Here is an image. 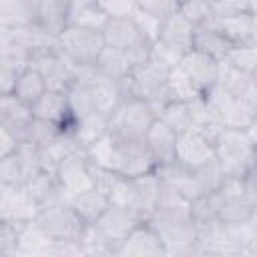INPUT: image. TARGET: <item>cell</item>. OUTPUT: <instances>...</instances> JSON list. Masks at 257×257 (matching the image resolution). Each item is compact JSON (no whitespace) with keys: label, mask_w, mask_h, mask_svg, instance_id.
I'll list each match as a JSON object with an SVG mask.
<instances>
[{"label":"cell","mask_w":257,"mask_h":257,"mask_svg":"<svg viewBox=\"0 0 257 257\" xmlns=\"http://www.w3.org/2000/svg\"><path fill=\"white\" fill-rule=\"evenodd\" d=\"M147 221L159 233L167 255H197V223L191 211L155 209Z\"/></svg>","instance_id":"6da1fadb"},{"label":"cell","mask_w":257,"mask_h":257,"mask_svg":"<svg viewBox=\"0 0 257 257\" xmlns=\"http://www.w3.org/2000/svg\"><path fill=\"white\" fill-rule=\"evenodd\" d=\"M215 157L227 177H241L255 163V143L245 128L225 126L213 141Z\"/></svg>","instance_id":"7a4b0ae2"},{"label":"cell","mask_w":257,"mask_h":257,"mask_svg":"<svg viewBox=\"0 0 257 257\" xmlns=\"http://www.w3.org/2000/svg\"><path fill=\"white\" fill-rule=\"evenodd\" d=\"M157 116L155 106L147 98H133L114 110L108 118V131L122 141H145V135Z\"/></svg>","instance_id":"3957f363"},{"label":"cell","mask_w":257,"mask_h":257,"mask_svg":"<svg viewBox=\"0 0 257 257\" xmlns=\"http://www.w3.org/2000/svg\"><path fill=\"white\" fill-rule=\"evenodd\" d=\"M58 46L76 66H94L106 42L100 30L66 24L58 32Z\"/></svg>","instance_id":"277c9868"},{"label":"cell","mask_w":257,"mask_h":257,"mask_svg":"<svg viewBox=\"0 0 257 257\" xmlns=\"http://www.w3.org/2000/svg\"><path fill=\"white\" fill-rule=\"evenodd\" d=\"M203 96L211 104V108L219 114V118L223 120L225 126L247 131L257 116V100H251L245 96H235L219 82L215 86H211Z\"/></svg>","instance_id":"5b68a950"},{"label":"cell","mask_w":257,"mask_h":257,"mask_svg":"<svg viewBox=\"0 0 257 257\" xmlns=\"http://www.w3.org/2000/svg\"><path fill=\"white\" fill-rule=\"evenodd\" d=\"M36 223L44 229V233L54 241H74L78 243L86 223L76 215L72 205L62 199L40 207Z\"/></svg>","instance_id":"8992f818"},{"label":"cell","mask_w":257,"mask_h":257,"mask_svg":"<svg viewBox=\"0 0 257 257\" xmlns=\"http://www.w3.org/2000/svg\"><path fill=\"white\" fill-rule=\"evenodd\" d=\"M30 66H34L46 80V86L50 90H64L72 86L76 72L80 66H76L62 50L52 48V50H42V52H32L30 56Z\"/></svg>","instance_id":"52a82bcc"},{"label":"cell","mask_w":257,"mask_h":257,"mask_svg":"<svg viewBox=\"0 0 257 257\" xmlns=\"http://www.w3.org/2000/svg\"><path fill=\"white\" fill-rule=\"evenodd\" d=\"M38 213H40V205L28 193L26 187L0 185V221L28 223V221H36Z\"/></svg>","instance_id":"ba28073f"},{"label":"cell","mask_w":257,"mask_h":257,"mask_svg":"<svg viewBox=\"0 0 257 257\" xmlns=\"http://www.w3.org/2000/svg\"><path fill=\"white\" fill-rule=\"evenodd\" d=\"M56 177H58V181H60V185H62V189H64L68 199L94 187L90 161H88V157H86V153L82 149L72 153L70 157H66L58 165Z\"/></svg>","instance_id":"9c48e42d"},{"label":"cell","mask_w":257,"mask_h":257,"mask_svg":"<svg viewBox=\"0 0 257 257\" xmlns=\"http://www.w3.org/2000/svg\"><path fill=\"white\" fill-rule=\"evenodd\" d=\"M211 159H215V147L199 131L189 128L177 137L175 161L181 163L185 169L195 171V169L203 167L205 163H209Z\"/></svg>","instance_id":"30bf717a"},{"label":"cell","mask_w":257,"mask_h":257,"mask_svg":"<svg viewBox=\"0 0 257 257\" xmlns=\"http://www.w3.org/2000/svg\"><path fill=\"white\" fill-rule=\"evenodd\" d=\"M181 70L193 80V84L201 90V94H205L211 86L217 84L219 80V70H221V60L201 52V50H187L183 60H181Z\"/></svg>","instance_id":"8fae6325"},{"label":"cell","mask_w":257,"mask_h":257,"mask_svg":"<svg viewBox=\"0 0 257 257\" xmlns=\"http://www.w3.org/2000/svg\"><path fill=\"white\" fill-rule=\"evenodd\" d=\"M167 255L165 245L149 221H141L122 241L118 257H159Z\"/></svg>","instance_id":"7c38bea8"},{"label":"cell","mask_w":257,"mask_h":257,"mask_svg":"<svg viewBox=\"0 0 257 257\" xmlns=\"http://www.w3.org/2000/svg\"><path fill=\"white\" fill-rule=\"evenodd\" d=\"M32 112L36 118L48 120L58 124L62 131H72L76 120L70 112V104H68V92L64 90H46L34 104H32Z\"/></svg>","instance_id":"4fadbf2b"},{"label":"cell","mask_w":257,"mask_h":257,"mask_svg":"<svg viewBox=\"0 0 257 257\" xmlns=\"http://www.w3.org/2000/svg\"><path fill=\"white\" fill-rule=\"evenodd\" d=\"M137 223H141V219L137 217V213H133L131 209H124V207H118V205H112L110 203V207L102 213V217L96 223H92V225H96L118 247V253H120L122 241L135 229Z\"/></svg>","instance_id":"5bb4252c"},{"label":"cell","mask_w":257,"mask_h":257,"mask_svg":"<svg viewBox=\"0 0 257 257\" xmlns=\"http://www.w3.org/2000/svg\"><path fill=\"white\" fill-rule=\"evenodd\" d=\"M84 153H86L90 165L120 173L122 161H124V141L108 131L104 137H100L88 149H84Z\"/></svg>","instance_id":"9a60e30c"},{"label":"cell","mask_w":257,"mask_h":257,"mask_svg":"<svg viewBox=\"0 0 257 257\" xmlns=\"http://www.w3.org/2000/svg\"><path fill=\"white\" fill-rule=\"evenodd\" d=\"M32 120H34V112L30 104L22 102L14 94L0 96V126H6L20 141H26V133Z\"/></svg>","instance_id":"2e32d148"},{"label":"cell","mask_w":257,"mask_h":257,"mask_svg":"<svg viewBox=\"0 0 257 257\" xmlns=\"http://www.w3.org/2000/svg\"><path fill=\"white\" fill-rule=\"evenodd\" d=\"M54 239H50L36 221L20 223L18 227V257H50Z\"/></svg>","instance_id":"e0dca14e"},{"label":"cell","mask_w":257,"mask_h":257,"mask_svg":"<svg viewBox=\"0 0 257 257\" xmlns=\"http://www.w3.org/2000/svg\"><path fill=\"white\" fill-rule=\"evenodd\" d=\"M157 167H159V161L155 159V155L151 153L145 141H124V161H122L120 175L133 179V177L153 173L157 171Z\"/></svg>","instance_id":"ac0fdd59"},{"label":"cell","mask_w":257,"mask_h":257,"mask_svg":"<svg viewBox=\"0 0 257 257\" xmlns=\"http://www.w3.org/2000/svg\"><path fill=\"white\" fill-rule=\"evenodd\" d=\"M165 181L161 179V175L157 171L141 175V177H133V187L137 193V213L143 221H147L153 211L157 209V201L161 197Z\"/></svg>","instance_id":"d6986e66"},{"label":"cell","mask_w":257,"mask_h":257,"mask_svg":"<svg viewBox=\"0 0 257 257\" xmlns=\"http://www.w3.org/2000/svg\"><path fill=\"white\" fill-rule=\"evenodd\" d=\"M92 96H94V106L96 112L106 114L108 118L114 114V110L122 104V94L118 88V80H110L106 76H100L96 70H92L88 78Z\"/></svg>","instance_id":"ffe728a7"},{"label":"cell","mask_w":257,"mask_h":257,"mask_svg":"<svg viewBox=\"0 0 257 257\" xmlns=\"http://www.w3.org/2000/svg\"><path fill=\"white\" fill-rule=\"evenodd\" d=\"M102 36L106 46H112L118 50H128L145 40L133 18H108V22L102 28Z\"/></svg>","instance_id":"44dd1931"},{"label":"cell","mask_w":257,"mask_h":257,"mask_svg":"<svg viewBox=\"0 0 257 257\" xmlns=\"http://www.w3.org/2000/svg\"><path fill=\"white\" fill-rule=\"evenodd\" d=\"M177 133L173 128H169L159 116L157 120L151 124V128L145 135V143L151 149V153L155 155V159L159 161V165L169 163L175 159V145H177Z\"/></svg>","instance_id":"7402d4cb"},{"label":"cell","mask_w":257,"mask_h":257,"mask_svg":"<svg viewBox=\"0 0 257 257\" xmlns=\"http://www.w3.org/2000/svg\"><path fill=\"white\" fill-rule=\"evenodd\" d=\"M213 28H217L221 32V36L231 44V46H239V44H247L253 40V14H237V16H223V18H215L211 22Z\"/></svg>","instance_id":"603a6c76"},{"label":"cell","mask_w":257,"mask_h":257,"mask_svg":"<svg viewBox=\"0 0 257 257\" xmlns=\"http://www.w3.org/2000/svg\"><path fill=\"white\" fill-rule=\"evenodd\" d=\"M68 203L72 205V209L76 211V215L86 223V225H92L96 223L102 213L110 207V199L96 187L84 191V193H78L74 197L68 199Z\"/></svg>","instance_id":"cb8c5ba5"},{"label":"cell","mask_w":257,"mask_h":257,"mask_svg":"<svg viewBox=\"0 0 257 257\" xmlns=\"http://www.w3.org/2000/svg\"><path fill=\"white\" fill-rule=\"evenodd\" d=\"M195 30L197 26L191 24L181 12H175L171 16H167L163 20V26H161V38L159 40H165L181 50H191L193 48V38H195Z\"/></svg>","instance_id":"d4e9b609"},{"label":"cell","mask_w":257,"mask_h":257,"mask_svg":"<svg viewBox=\"0 0 257 257\" xmlns=\"http://www.w3.org/2000/svg\"><path fill=\"white\" fill-rule=\"evenodd\" d=\"M131 78H133V84L139 92L141 98H149L153 92H157L161 86L167 84V78H169V70L161 68L157 62H153L151 58L139 66H135L131 70Z\"/></svg>","instance_id":"484cf974"},{"label":"cell","mask_w":257,"mask_h":257,"mask_svg":"<svg viewBox=\"0 0 257 257\" xmlns=\"http://www.w3.org/2000/svg\"><path fill=\"white\" fill-rule=\"evenodd\" d=\"M24 187H26L28 193L38 201L40 207H42V205H48V203H54V201H62V199L68 201V197H66L64 189H62V185H60L56 173H52V171H42V173H38V175H36L34 179H30Z\"/></svg>","instance_id":"4316f807"},{"label":"cell","mask_w":257,"mask_h":257,"mask_svg":"<svg viewBox=\"0 0 257 257\" xmlns=\"http://www.w3.org/2000/svg\"><path fill=\"white\" fill-rule=\"evenodd\" d=\"M94 70L100 76H106L110 80H120L126 74H131L133 66L128 62V56L124 50L112 48V46H104L102 52L98 54L96 62H94Z\"/></svg>","instance_id":"83f0119b"},{"label":"cell","mask_w":257,"mask_h":257,"mask_svg":"<svg viewBox=\"0 0 257 257\" xmlns=\"http://www.w3.org/2000/svg\"><path fill=\"white\" fill-rule=\"evenodd\" d=\"M106 133H108V116L102 112H92L88 116L78 118L72 128V135L82 151L88 149L92 143H96Z\"/></svg>","instance_id":"f1b7e54d"},{"label":"cell","mask_w":257,"mask_h":257,"mask_svg":"<svg viewBox=\"0 0 257 257\" xmlns=\"http://www.w3.org/2000/svg\"><path fill=\"white\" fill-rule=\"evenodd\" d=\"M193 106V128L199 131L203 137H207L211 143L217 139V135L225 128L223 120L219 118V114L211 108V104L205 100V96L197 98L191 102Z\"/></svg>","instance_id":"f546056e"},{"label":"cell","mask_w":257,"mask_h":257,"mask_svg":"<svg viewBox=\"0 0 257 257\" xmlns=\"http://www.w3.org/2000/svg\"><path fill=\"white\" fill-rule=\"evenodd\" d=\"M46 90H48V86H46L44 76L34 66H26L18 74V80H16V86H14V92L12 94L16 98H20L22 102H26V104L32 106Z\"/></svg>","instance_id":"4dcf8cb0"},{"label":"cell","mask_w":257,"mask_h":257,"mask_svg":"<svg viewBox=\"0 0 257 257\" xmlns=\"http://www.w3.org/2000/svg\"><path fill=\"white\" fill-rule=\"evenodd\" d=\"M36 10L30 0H0V26H32Z\"/></svg>","instance_id":"1f68e13d"},{"label":"cell","mask_w":257,"mask_h":257,"mask_svg":"<svg viewBox=\"0 0 257 257\" xmlns=\"http://www.w3.org/2000/svg\"><path fill=\"white\" fill-rule=\"evenodd\" d=\"M193 48L195 50H201L217 60H223L231 48V44L221 36V32L217 28H213L211 24L209 26H201L195 30V38H193Z\"/></svg>","instance_id":"d6a6232c"},{"label":"cell","mask_w":257,"mask_h":257,"mask_svg":"<svg viewBox=\"0 0 257 257\" xmlns=\"http://www.w3.org/2000/svg\"><path fill=\"white\" fill-rule=\"evenodd\" d=\"M159 118L177 135L193 128V106L185 100H171L159 110Z\"/></svg>","instance_id":"836d02e7"},{"label":"cell","mask_w":257,"mask_h":257,"mask_svg":"<svg viewBox=\"0 0 257 257\" xmlns=\"http://www.w3.org/2000/svg\"><path fill=\"white\" fill-rule=\"evenodd\" d=\"M106 22H108V16L96 2L76 4V6H72V10L68 14V24H76V26H84V28H92V30H100V32Z\"/></svg>","instance_id":"e575fe53"},{"label":"cell","mask_w":257,"mask_h":257,"mask_svg":"<svg viewBox=\"0 0 257 257\" xmlns=\"http://www.w3.org/2000/svg\"><path fill=\"white\" fill-rule=\"evenodd\" d=\"M223 62L231 64L233 68L241 70V72H249L255 74L257 72V42H247V44H239V46H231L227 56L223 58Z\"/></svg>","instance_id":"d590c367"},{"label":"cell","mask_w":257,"mask_h":257,"mask_svg":"<svg viewBox=\"0 0 257 257\" xmlns=\"http://www.w3.org/2000/svg\"><path fill=\"white\" fill-rule=\"evenodd\" d=\"M193 175H195V179H197V183H199V187H201V191L205 195L207 193H213V191H219L223 187L225 179H227V175H225L221 163L217 161V157L211 159L209 163H205L203 167L195 169Z\"/></svg>","instance_id":"8d00e7d4"},{"label":"cell","mask_w":257,"mask_h":257,"mask_svg":"<svg viewBox=\"0 0 257 257\" xmlns=\"http://www.w3.org/2000/svg\"><path fill=\"white\" fill-rule=\"evenodd\" d=\"M167 84H169V90H171V94H173L175 100L193 102V100H197V98L203 96L201 90L193 84V80L181 70V66H177V68H173V70L169 72Z\"/></svg>","instance_id":"74e56055"},{"label":"cell","mask_w":257,"mask_h":257,"mask_svg":"<svg viewBox=\"0 0 257 257\" xmlns=\"http://www.w3.org/2000/svg\"><path fill=\"white\" fill-rule=\"evenodd\" d=\"M179 12L197 28L201 26H209L215 20V12H213V4L207 0H185L179 6Z\"/></svg>","instance_id":"f35d334b"},{"label":"cell","mask_w":257,"mask_h":257,"mask_svg":"<svg viewBox=\"0 0 257 257\" xmlns=\"http://www.w3.org/2000/svg\"><path fill=\"white\" fill-rule=\"evenodd\" d=\"M183 56H185V50H181V48H177L165 40H157L151 46V60L169 72L181 64Z\"/></svg>","instance_id":"ab89813d"},{"label":"cell","mask_w":257,"mask_h":257,"mask_svg":"<svg viewBox=\"0 0 257 257\" xmlns=\"http://www.w3.org/2000/svg\"><path fill=\"white\" fill-rule=\"evenodd\" d=\"M219 211H221V189L213 191V193H207V195H201L199 199H195L191 203V213H193L195 223L217 219Z\"/></svg>","instance_id":"60d3db41"},{"label":"cell","mask_w":257,"mask_h":257,"mask_svg":"<svg viewBox=\"0 0 257 257\" xmlns=\"http://www.w3.org/2000/svg\"><path fill=\"white\" fill-rule=\"evenodd\" d=\"M0 185H8V187L26 185V173L14 153L0 157Z\"/></svg>","instance_id":"b9f144b4"},{"label":"cell","mask_w":257,"mask_h":257,"mask_svg":"<svg viewBox=\"0 0 257 257\" xmlns=\"http://www.w3.org/2000/svg\"><path fill=\"white\" fill-rule=\"evenodd\" d=\"M131 18L135 20V24H137V28H139V32L143 34L145 40H149V42L153 44V42H157V40L161 38L163 18H159V16H155V14H151V12L141 10L139 6H137V10L133 12Z\"/></svg>","instance_id":"7bdbcfd3"},{"label":"cell","mask_w":257,"mask_h":257,"mask_svg":"<svg viewBox=\"0 0 257 257\" xmlns=\"http://www.w3.org/2000/svg\"><path fill=\"white\" fill-rule=\"evenodd\" d=\"M60 133H62V128H60L58 124L34 116V120H32L30 126H28V133H26V141H32L34 145L44 147V145H48L50 141H54Z\"/></svg>","instance_id":"ee69618b"},{"label":"cell","mask_w":257,"mask_h":257,"mask_svg":"<svg viewBox=\"0 0 257 257\" xmlns=\"http://www.w3.org/2000/svg\"><path fill=\"white\" fill-rule=\"evenodd\" d=\"M18 227L20 223L0 221V257H18Z\"/></svg>","instance_id":"f6af8a7d"},{"label":"cell","mask_w":257,"mask_h":257,"mask_svg":"<svg viewBox=\"0 0 257 257\" xmlns=\"http://www.w3.org/2000/svg\"><path fill=\"white\" fill-rule=\"evenodd\" d=\"M108 18H131L137 10V0H96Z\"/></svg>","instance_id":"bcb514c9"},{"label":"cell","mask_w":257,"mask_h":257,"mask_svg":"<svg viewBox=\"0 0 257 257\" xmlns=\"http://www.w3.org/2000/svg\"><path fill=\"white\" fill-rule=\"evenodd\" d=\"M137 6L145 12H151L159 18H167L175 12H179V0H137Z\"/></svg>","instance_id":"7dc6e473"},{"label":"cell","mask_w":257,"mask_h":257,"mask_svg":"<svg viewBox=\"0 0 257 257\" xmlns=\"http://www.w3.org/2000/svg\"><path fill=\"white\" fill-rule=\"evenodd\" d=\"M213 12H215V18L249 14L251 12V4H249V0H215L213 2Z\"/></svg>","instance_id":"c3c4849f"},{"label":"cell","mask_w":257,"mask_h":257,"mask_svg":"<svg viewBox=\"0 0 257 257\" xmlns=\"http://www.w3.org/2000/svg\"><path fill=\"white\" fill-rule=\"evenodd\" d=\"M241 185H243L245 195L257 205V159H255V163L241 175Z\"/></svg>","instance_id":"681fc988"},{"label":"cell","mask_w":257,"mask_h":257,"mask_svg":"<svg viewBox=\"0 0 257 257\" xmlns=\"http://www.w3.org/2000/svg\"><path fill=\"white\" fill-rule=\"evenodd\" d=\"M22 70H16V68H10V66H0V90L2 94H12L14 92V86H16V80H18V74Z\"/></svg>","instance_id":"f907efd6"},{"label":"cell","mask_w":257,"mask_h":257,"mask_svg":"<svg viewBox=\"0 0 257 257\" xmlns=\"http://www.w3.org/2000/svg\"><path fill=\"white\" fill-rule=\"evenodd\" d=\"M18 143H20V139L14 133H10L6 126H0V157H6L10 153H14Z\"/></svg>","instance_id":"816d5d0a"},{"label":"cell","mask_w":257,"mask_h":257,"mask_svg":"<svg viewBox=\"0 0 257 257\" xmlns=\"http://www.w3.org/2000/svg\"><path fill=\"white\" fill-rule=\"evenodd\" d=\"M247 133H249V137L253 139V143H255V147H257V116H255V120L251 122V126L247 128Z\"/></svg>","instance_id":"f5cc1de1"},{"label":"cell","mask_w":257,"mask_h":257,"mask_svg":"<svg viewBox=\"0 0 257 257\" xmlns=\"http://www.w3.org/2000/svg\"><path fill=\"white\" fill-rule=\"evenodd\" d=\"M253 42H257V12L253 14Z\"/></svg>","instance_id":"db71d44e"},{"label":"cell","mask_w":257,"mask_h":257,"mask_svg":"<svg viewBox=\"0 0 257 257\" xmlns=\"http://www.w3.org/2000/svg\"><path fill=\"white\" fill-rule=\"evenodd\" d=\"M249 4H251V12L255 14L257 12V0H249Z\"/></svg>","instance_id":"11a10c76"},{"label":"cell","mask_w":257,"mask_h":257,"mask_svg":"<svg viewBox=\"0 0 257 257\" xmlns=\"http://www.w3.org/2000/svg\"><path fill=\"white\" fill-rule=\"evenodd\" d=\"M82 2H96V0H74V6L76 4H82Z\"/></svg>","instance_id":"9f6ffc18"},{"label":"cell","mask_w":257,"mask_h":257,"mask_svg":"<svg viewBox=\"0 0 257 257\" xmlns=\"http://www.w3.org/2000/svg\"><path fill=\"white\" fill-rule=\"evenodd\" d=\"M30 2H32V4H34V10H36V2H38V0H30Z\"/></svg>","instance_id":"6f0895ef"},{"label":"cell","mask_w":257,"mask_h":257,"mask_svg":"<svg viewBox=\"0 0 257 257\" xmlns=\"http://www.w3.org/2000/svg\"><path fill=\"white\" fill-rule=\"evenodd\" d=\"M207 2H211V4H213V2H215V0H207Z\"/></svg>","instance_id":"680465c9"},{"label":"cell","mask_w":257,"mask_h":257,"mask_svg":"<svg viewBox=\"0 0 257 257\" xmlns=\"http://www.w3.org/2000/svg\"><path fill=\"white\" fill-rule=\"evenodd\" d=\"M181 2H185V0H179V4H181Z\"/></svg>","instance_id":"91938a15"}]
</instances>
